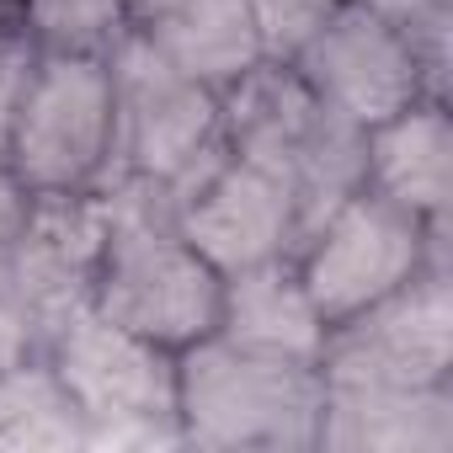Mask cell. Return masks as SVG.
Instances as JSON below:
<instances>
[{
  "label": "cell",
  "mask_w": 453,
  "mask_h": 453,
  "mask_svg": "<svg viewBox=\"0 0 453 453\" xmlns=\"http://www.w3.org/2000/svg\"><path fill=\"white\" fill-rule=\"evenodd\" d=\"M43 363L75 416L96 437H176V352L107 320L102 310L70 315L43 336ZM181 442V437H176Z\"/></svg>",
  "instance_id": "52a82bcc"
},
{
  "label": "cell",
  "mask_w": 453,
  "mask_h": 453,
  "mask_svg": "<svg viewBox=\"0 0 453 453\" xmlns=\"http://www.w3.org/2000/svg\"><path fill=\"white\" fill-rule=\"evenodd\" d=\"M12 22H22L43 54H96V59H107L134 33L123 0H17Z\"/></svg>",
  "instance_id": "e0dca14e"
},
{
  "label": "cell",
  "mask_w": 453,
  "mask_h": 453,
  "mask_svg": "<svg viewBox=\"0 0 453 453\" xmlns=\"http://www.w3.org/2000/svg\"><path fill=\"white\" fill-rule=\"evenodd\" d=\"M315 448L331 453H442L453 448V384L331 379Z\"/></svg>",
  "instance_id": "7c38bea8"
},
{
  "label": "cell",
  "mask_w": 453,
  "mask_h": 453,
  "mask_svg": "<svg viewBox=\"0 0 453 453\" xmlns=\"http://www.w3.org/2000/svg\"><path fill=\"white\" fill-rule=\"evenodd\" d=\"M320 373L331 379H389V384H448L453 379V288L448 257L426 262L389 299L336 326Z\"/></svg>",
  "instance_id": "8fae6325"
},
{
  "label": "cell",
  "mask_w": 453,
  "mask_h": 453,
  "mask_svg": "<svg viewBox=\"0 0 453 453\" xmlns=\"http://www.w3.org/2000/svg\"><path fill=\"white\" fill-rule=\"evenodd\" d=\"M27 203H33V192L17 181V171L6 165V155H0V246L17 235V224L27 219Z\"/></svg>",
  "instance_id": "44dd1931"
},
{
  "label": "cell",
  "mask_w": 453,
  "mask_h": 453,
  "mask_svg": "<svg viewBox=\"0 0 453 453\" xmlns=\"http://www.w3.org/2000/svg\"><path fill=\"white\" fill-rule=\"evenodd\" d=\"M107 65H112V96H118V139H112V171L102 187H118V181L144 187L171 208L224 155L219 91L192 81L144 33H128L107 54Z\"/></svg>",
  "instance_id": "277c9868"
},
{
  "label": "cell",
  "mask_w": 453,
  "mask_h": 453,
  "mask_svg": "<svg viewBox=\"0 0 453 453\" xmlns=\"http://www.w3.org/2000/svg\"><path fill=\"white\" fill-rule=\"evenodd\" d=\"M363 187L426 219L432 230H448V203H453L448 96H421L395 118L363 128Z\"/></svg>",
  "instance_id": "4fadbf2b"
},
{
  "label": "cell",
  "mask_w": 453,
  "mask_h": 453,
  "mask_svg": "<svg viewBox=\"0 0 453 453\" xmlns=\"http://www.w3.org/2000/svg\"><path fill=\"white\" fill-rule=\"evenodd\" d=\"M144 38H155L165 59H176L192 81L213 91H230L246 70L267 59L251 0H181Z\"/></svg>",
  "instance_id": "9a60e30c"
},
{
  "label": "cell",
  "mask_w": 453,
  "mask_h": 453,
  "mask_svg": "<svg viewBox=\"0 0 453 453\" xmlns=\"http://www.w3.org/2000/svg\"><path fill=\"white\" fill-rule=\"evenodd\" d=\"M118 96L112 65L96 54H43L6 139V165L33 197L102 192L112 171Z\"/></svg>",
  "instance_id": "8992f818"
},
{
  "label": "cell",
  "mask_w": 453,
  "mask_h": 453,
  "mask_svg": "<svg viewBox=\"0 0 453 453\" xmlns=\"http://www.w3.org/2000/svg\"><path fill=\"white\" fill-rule=\"evenodd\" d=\"M437 257H448V230H432L426 219L357 187L294 246V273L320 320L336 331L389 299Z\"/></svg>",
  "instance_id": "5b68a950"
},
{
  "label": "cell",
  "mask_w": 453,
  "mask_h": 453,
  "mask_svg": "<svg viewBox=\"0 0 453 453\" xmlns=\"http://www.w3.org/2000/svg\"><path fill=\"white\" fill-rule=\"evenodd\" d=\"M107 197V241L91 283V310L107 320L160 342L165 352H187L192 342L219 331L224 278L192 241L176 230L171 208L144 187H102Z\"/></svg>",
  "instance_id": "6da1fadb"
},
{
  "label": "cell",
  "mask_w": 453,
  "mask_h": 453,
  "mask_svg": "<svg viewBox=\"0 0 453 453\" xmlns=\"http://www.w3.org/2000/svg\"><path fill=\"white\" fill-rule=\"evenodd\" d=\"M219 139L278 171L299 197V241L363 187V128L336 118L288 59H262L230 91H219Z\"/></svg>",
  "instance_id": "7a4b0ae2"
},
{
  "label": "cell",
  "mask_w": 453,
  "mask_h": 453,
  "mask_svg": "<svg viewBox=\"0 0 453 453\" xmlns=\"http://www.w3.org/2000/svg\"><path fill=\"white\" fill-rule=\"evenodd\" d=\"M12 6H17V0H0V22H12Z\"/></svg>",
  "instance_id": "603a6c76"
},
{
  "label": "cell",
  "mask_w": 453,
  "mask_h": 453,
  "mask_svg": "<svg viewBox=\"0 0 453 453\" xmlns=\"http://www.w3.org/2000/svg\"><path fill=\"white\" fill-rule=\"evenodd\" d=\"M326 373L224 342L219 331L176 352V437L197 448L304 453L320 437Z\"/></svg>",
  "instance_id": "3957f363"
},
{
  "label": "cell",
  "mask_w": 453,
  "mask_h": 453,
  "mask_svg": "<svg viewBox=\"0 0 453 453\" xmlns=\"http://www.w3.org/2000/svg\"><path fill=\"white\" fill-rule=\"evenodd\" d=\"M171 219L192 241V251L219 267V278L294 257V246H299L294 187L278 171H267L246 155H230V150L171 203Z\"/></svg>",
  "instance_id": "30bf717a"
},
{
  "label": "cell",
  "mask_w": 453,
  "mask_h": 453,
  "mask_svg": "<svg viewBox=\"0 0 453 453\" xmlns=\"http://www.w3.org/2000/svg\"><path fill=\"white\" fill-rule=\"evenodd\" d=\"M288 65L336 118L357 128L395 118L421 96H448V65L363 0H342Z\"/></svg>",
  "instance_id": "ba28073f"
},
{
  "label": "cell",
  "mask_w": 453,
  "mask_h": 453,
  "mask_svg": "<svg viewBox=\"0 0 453 453\" xmlns=\"http://www.w3.org/2000/svg\"><path fill=\"white\" fill-rule=\"evenodd\" d=\"M38 59L43 49L27 38L22 22H0V155H6V139H12V123L27 102V86L38 75Z\"/></svg>",
  "instance_id": "d6986e66"
},
{
  "label": "cell",
  "mask_w": 453,
  "mask_h": 453,
  "mask_svg": "<svg viewBox=\"0 0 453 453\" xmlns=\"http://www.w3.org/2000/svg\"><path fill=\"white\" fill-rule=\"evenodd\" d=\"M43 352V336H38V326L6 299V294H0V379H6V373H17L27 357H38Z\"/></svg>",
  "instance_id": "ffe728a7"
},
{
  "label": "cell",
  "mask_w": 453,
  "mask_h": 453,
  "mask_svg": "<svg viewBox=\"0 0 453 453\" xmlns=\"http://www.w3.org/2000/svg\"><path fill=\"white\" fill-rule=\"evenodd\" d=\"M176 6H181V0H123V12H128L134 33H150V27H155V22H165Z\"/></svg>",
  "instance_id": "7402d4cb"
},
{
  "label": "cell",
  "mask_w": 453,
  "mask_h": 453,
  "mask_svg": "<svg viewBox=\"0 0 453 453\" xmlns=\"http://www.w3.org/2000/svg\"><path fill=\"white\" fill-rule=\"evenodd\" d=\"M102 241H107L102 192H59L27 203L17 235L0 246V294L38 326V336L59 331L70 315L91 304Z\"/></svg>",
  "instance_id": "9c48e42d"
},
{
  "label": "cell",
  "mask_w": 453,
  "mask_h": 453,
  "mask_svg": "<svg viewBox=\"0 0 453 453\" xmlns=\"http://www.w3.org/2000/svg\"><path fill=\"white\" fill-rule=\"evenodd\" d=\"M336 6H342V0H251L267 59H294V54L310 43V33H315Z\"/></svg>",
  "instance_id": "ac0fdd59"
},
{
  "label": "cell",
  "mask_w": 453,
  "mask_h": 453,
  "mask_svg": "<svg viewBox=\"0 0 453 453\" xmlns=\"http://www.w3.org/2000/svg\"><path fill=\"white\" fill-rule=\"evenodd\" d=\"M219 336L267 352V357H288V363H320L331 326L320 320V310L310 304L294 257L246 267L224 278V304H219Z\"/></svg>",
  "instance_id": "5bb4252c"
},
{
  "label": "cell",
  "mask_w": 453,
  "mask_h": 453,
  "mask_svg": "<svg viewBox=\"0 0 453 453\" xmlns=\"http://www.w3.org/2000/svg\"><path fill=\"white\" fill-rule=\"evenodd\" d=\"M75 442H91V432L54 384L43 352L0 379V448H75Z\"/></svg>",
  "instance_id": "2e32d148"
}]
</instances>
